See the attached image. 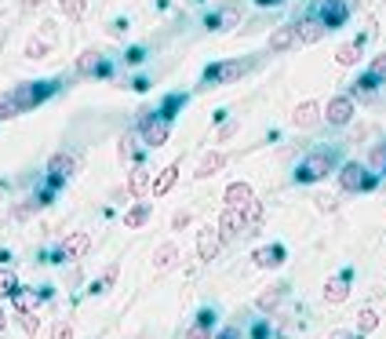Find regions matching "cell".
<instances>
[{
  "label": "cell",
  "mask_w": 386,
  "mask_h": 339,
  "mask_svg": "<svg viewBox=\"0 0 386 339\" xmlns=\"http://www.w3.org/2000/svg\"><path fill=\"white\" fill-rule=\"evenodd\" d=\"M335 165H339V153H335L332 146H325V150H310L306 157L299 161V168H296V182H303V187H310V182H320Z\"/></svg>",
  "instance_id": "1"
},
{
  "label": "cell",
  "mask_w": 386,
  "mask_h": 339,
  "mask_svg": "<svg viewBox=\"0 0 386 339\" xmlns=\"http://www.w3.org/2000/svg\"><path fill=\"white\" fill-rule=\"evenodd\" d=\"M375 187H379V172H372V168H365L358 161H346L339 168V190H346V194H368Z\"/></svg>",
  "instance_id": "2"
},
{
  "label": "cell",
  "mask_w": 386,
  "mask_h": 339,
  "mask_svg": "<svg viewBox=\"0 0 386 339\" xmlns=\"http://www.w3.org/2000/svg\"><path fill=\"white\" fill-rule=\"evenodd\" d=\"M15 91V103H19V113H29L37 110L41 103H48L55 91H58V80H33V84H19L11 88Z\"/></svg>",
  "instance_id": "3"
},
{
  "label": "cell",
  "mask_w": 386,
  "mask_h": 339,
  "mask_svg": "<svg viewBox=\"0 0 386 339\" xmlns=\"http://www.w3.org/2000/svg\"><path fill=\"white\" fill-rule=\"evenodd\" d=\"M168 135H172V120H165L157 110L139 117V139H142V146H153L157 150V146L168 142Z\"/></svg>",
  "instance_id": "4"
},
{
  "label": "cell",
  "mask_w": 386,
  "mask_h": 339,
  "mask_svg": "<svg viewBox=\"0 0 386 339\" xmlns=\"http://www.w3.org/2000/svg\"><path fill=\"white\" fill-rule=\"evenodd\" d=\"M248 66H251V63H241V58H237V63H234V58H226V63H212V66L204 70L201 84H204V88H219V84H234L237 77H244V73H248Z\"/></svg>",
  "instance_id": "5"
},
{
  "label": "cell",
  "mask_w": 386,
  "mask_h": 339,
  "mask_svg": "<svg viewBox=\"0 0 386 339\" xmlns=\"http://www.w3.org/2000/svg\"><path fill=\"white\" fill-rule=\"evenodd\" d=\"M310 15L325 29H339L350 19V4H346V0H313V11Z\"/></svg>",
  "instance_id": "6"
},
{
  "label": "cell",
  "mask_w": 386,
  "mask_h": 339,
  "mask_svg": "<svg viewBox=\"0 0 386 339\" xmlns=\"http://www.w3.org/2000/svg\"><path fill=\"white\" fill-rule=\"evenodd\" d=\"M91 249V234H70L66 241H58L55 249V259L51 263H73V259H84Z\"/></svg>",
  "instance_id": "7"
},
{
  "label": "cell",
  "mask_w": 386,
  "mask_h": 339,
  "mask_svg": "<svg viewBox=\"0 0 386 339\" xmlns=\"http://www.w3.org/2000/svg\"><path fill=\"white\" fill-rule=\"evenodd\" d=\"M241 4H234V0H230V4H222L219 11H212L208 19H204V29H212V33H226V29H234L237 22H241Z\"/></svg>",
  "instance_id": "8"
},
{
  "label": "cell",
  "mask_w": 386,
  "mask_h": 339,
  "mask_svg": "<svg viewBox=\"0 0 386 339\" xmlns=\"http://www.w3.org/2000/svg\"><path fill=\"white\" fill-rule=\"evenodd\" d=\"M325 120L332 128H346L353 120V99L350 95H332L328 106H325Z\"/></svg>",
  "instance_id": "9"
},
{
  "label": "cell",
  "mask_w": 386,
  "mask_h": 339,
  "mask_svg": "<svg viewBox=\"0 0 386 339\" xmlns=\"http://www.w3.org/2000/svg\"><path fill=\"white\" fill-rule=\"evenodd\" d=\"M222 249V237H219V226H201L197 230V259L201 263H212Z\"/></svg>",
  "instance_id": "10"
},
{
  "label": "cell",
  "mask_w": 386,
  "mask_h": 339,
  "mask_svg": "<svg viewBox=\"0 0 386 339\" xmlns=\"http://www.w3.org/2000/svg\"><path fill=\"white\" fill-rule=\"evenodd\" d=\"M77 73H88V77H110L113 66L106 63L99 51H84V55L77 58Z\"/></svg>",
  "instance_id": "11"
},
{
  "label": "cell",
  "mask_w": 386,
  "mask_h": 339,
  "mask_svg": "<svg viewBox=\"0 0 386 339\" xmlns=\"http://www.w3.org/2000/svg\"><path fill=\"white\" fill-rule=\"evenodd\" d=\"M241 234H244V215H241V208H226V212L219 215V237L222 241H234Z\"/></svg>",
  "instance_id": "12"
},
{
  "label": "cell",
  "mask_w": 386,
  "mask_h": 339,
  "mask_svg": "<svg viewBox=\"0 0 386 339\" xmlns=\"http://www.w3.org/2000/svg\"><path fill=\"white\" fill-rule=\"evenodd\" d=\"M77 165H80V157H77V153H70V150H58L55 157L48 161V175H55V179H70V175L77 172Z\"/></svg>",
  "instance_id": "13"
},
{
  "label": "cell",
  "mask_w": 386,
  "mask_h": 339,
  "mask_svg": "<svg viewBox=\"0 0 386 339\" xmlns=\"http://www.w3.org/2000/svg\"><path fill=\"white\" fill-rule=\"evenodd\" d=\"M296 26V44H317L320 37H325L328 33V29L325 26H320L313 15H306V19H299V22H292Z\"/></svg>",
  "instance_id": "14"
},
{
  "label": "cell",
  "mask_w": 386,
  "mask_h": 339,
  "mask_svg": "<svg viewBox=\"0 0 386 339\" xmlns=\"http://www.w3.org/2000/svg\"><path fill=\"white\" fill-rule=\"evenodd\" d=\"M350 281H353V273H350V270H343L339 277H332V281L325 285V303H332V306L346 303V296H350Z\"/></svg>",
  "instance_id": "15"
},
{
  "label": "cell",
  "mask_w": 386,
  "mask_h": 339,
  "mask_svg": "<svg viewBox=\"0 0 386 339\" xmlns=\"http://www.w3.org/2000/svg\"><path fill=\"white\" fill-rule=\"evenodd\" d=\"M284 244H266V249H255L251 252V259H255V266L259 270H273V266H281L284 263Z\"/></svg>",
  "instance_id": "16"
},
{
  "label": "cell",
  "mask_w": 386,
  "mask_h": 339,
  "mask_svg": "<svg viewBox=\"0 0 386 339\" xmlns=\"http://www.w3.org/2000/svg\"><path fill=\"white\" fill-rule=\"evenodd\" d=\"M296 44V26L292 22H284V26H277L273 33H270V41H266V48H270V55H281V51H288Z\"/></svg>",
  "instance_id": "17"
},
{
  "label": "cell",
  "mask_w": 386,
  "mask_h": 339,
  "mask_svg": "<svg viewBox=\"0 0 386 339\" xmlns=\"http://www.w3.org/2000/svg\"><path fill=\"white\" fill-rule=\"evenodd\" d=\"M117 157H120L124 165H135V161L142 157V139H139V132H127V135H120Z\"/></svg>",
  "instance_id": "18"
},
{
  "label": "cell",
  "mask_w": 386,
  "mask_h": 339,
  "mask_svg": "<svg viewBox=\"0 0 386 339\" xmlns=\"http://www.w3.org/2000/svg\"><path fill=\"white\" fill-rule=\"evenodd\" d=\"M317 120H320V106H317L313 99L299 103V106H296V113H292V125H296V128H303V132H306V128H313Z\"/></svg>",
  "instance_id": "19"
},
{
  "label": "cell",
  "mask_w": 386,
  "mask_h": 339,
  "mask_svg": "<svg viewBox=\"0 0 386 339\" xmlns=\"http://www.w3.org/2000/svg\"><path fill=\"white\" fill-rule=\"evenodd\" d=\"M150 190H153V182H150V172H146V168L127 172V194H132L135 201H146Z\"/></svg>",
  "instance_id": "20"
},
{
  "label": "cell",
  "mask_w": 386,
  "mask_h": 339,
  "mask_svg": "<svg viewBox=\"0 0 386 339\" xmlns=\"http://www.w3.org/2000/svg\"><path fill=\"white\" fill-rule=\"evenodd\" d=\"M212 328H215V311H201L197 321L186 328L182 339H212Z\"/></svg>",
  "instance_id": "21"
},
{
  "label": "cell",
  "mask_w": 386,
  "mask_h": 339,
  "mask_svg": "<svg viewBox=\"0 0 386 339\" xmlns=\"http://www.w3.org/2000/svg\"><path fill=\"white\" fill-rule=\"evenodd\" d=\"M222 201H226V208H244L248 201H255V194H251L248 182H230L226 194H222Z\"/></svg>",
  "instance_id": "22"
},
{
  "label": "cell",
  "mask_w": 386,
  "mask_h": 339,
  "mask_svg": "<svg viewBox=\"0 0 386 339\" xmlns=\"http://www.w3.org/2000/svg\"><path fill=\"white\" fill-rule=\"evenodd\" d=\"M150 215H153V208H150L146 201H139L135 208L124 212V226H127V230H142V226L150 223Z\"/></svg>",
  "instance_id": "23"
},
{
  "label": "cell",
  "mask_w": 386,
  "mask_h": 339,
  "mask_svg": "<svg viewBox=\"0 0 386 339\" xmlns=\"http://www.w3.org/2000/svg\"><path fill=\"white\" fill-rule=\"evenodd\" d=\"M241 215H244V234L259 230V226H263V219H266V212H263V201H248V204L241 208Z\"/></svg>",
  "instance_id": "24"
},
{
  "label": "cell",
  "mask_w": 386,
  "mask_h": 339,
  "mask_svg": "<svg viewBox=\"0 0 386 339\" xmlns=\"http://www.w3.org/2000/svg\"><path fill=\"white\" fill-rule=\"evenodd\" d=\"M222 165H226V153H222V150H208L204 157H201V165H197V179H208V175H215Z\"/></svg>",
  "instance_id": "25"
},
{
  "label": "cell",
  "mask_w": 386,
  "mask_h": 339,
  "mask_svg": "<svg viewBox=\"0 0 386 339\" xmlns=\"http://www.w3.org/2000/svg\"><path fill=\"white\" fill-rule=\"evenodd\" d=\"M175 259H179V244H175V241H165V244L153 252V266H157V270H168Z\"/></svg>",
  "instance_id": "26"
},
{
  "label": "cell",
  "mask_w": 386,
  "mask_h": 339,
  "mask_svg": "<svg viewBox=\"0 0 386 339\" xmlns=\"http://www.w3.org/2000/svg\"><path fill=\"white\" fill-rule=\"evenodd\" d=\"M361 48H365V37H358L353 44H343V48L335 51V63H339V66H353V63L361 58Z\"/></svg>",
  "instance_id": "27"
},
{
  "label": "cell",
  "mask_w": 386,
  "mask_h": 339,
  "mask_svg": "<svg viewBox=\"0 0 386 339\" xmlns=\"http://www.w3.org/2000/svg\"><path fill=\"white\" fill-rule=\"evenodd\" d=\"M175 179H179V161H175V165H168L165 172H160V179L153 182V190H150V194H153V197H165V194L172 190V182H175Z\"/></svg>",
  "instance_id": "28"
},
{
  "label": "cell",
  "mask_w": 386,
  "mask_h": 339,
  "mask_svg": "<svg viewBox=\"0 0 386 339\" xmlns=\"http://www.w3.org/2000/svg\"><path fill=\"white\" fill-rule=\"evenodd\" d=\"M375 77L372 73H365V77H358V80H353V88H350V99H372L375 95Z\"/></svg>",
  "instance_id": "29"
},
{
  "label": "cell",
  "mask_w": 386,
  "mask_h": 339,
  "mask_svg": "<svg viewBox=\"0 0 386 339\" xmlns=\"http://www.w3.org/2000/svg\"><path fill=\"white\" fill-rule=\"evenodd\" d=\"M117 277H120V266L113 263V266H106V270H103V277H99V281L91 285V292H95V296H103V292H110V288L117 285Z\"/></svg>",
  "instance_id": "30"
},
{
  "label": "cell",
  "mask_w": 386,
  "mask_h": 339,
  "mask_svg": "<svg viewBox=\"0 0 386 339\" xmlns=\"http://www.w3.org/2000/svg\"><path fill=\"white\" fill-rule=\"evenodd\" d=\"M58 8H62V15H66L70 22H80L88 15V0H58Z\"/></svg>",
  "instance_id": "31"
},
{
  "label": "cell",
  "mask_w": 386,
  "mask_h": 339,
  "mask_svg": "<svg viewBox=\"0 0 386 339\" xmlns=\"http://www.w3.org/2000/svg\"><path fill=\"white\" fill-rule=\"evenodd\" d=\"M182 106H186V95H168L165 103H160V110H157V113H160V117H165V120H175Z\"/></svg>",
  "instance_id": "32"
},
{
  "label": "cell",
  "mask_w": 386,
  "mask_h": 339,
  "mask_svg": "<svg viewBox=\"0 0 386 339\" xmlns=\"http://www.w3.org/2000/svg\"><path fill=\"white\" fill-rule=\"evenodd\" d=\"M11 117H19L15 91H0V120H11Z\"/></svg>",
  "instance_id": "33"
},
{
  "label": "cell",
  "mask_w": 386,
  "mask_h": 339,
  "mask_svg": "<svg viewBox=\"0 0 386 339\" xmlns=\"http://www.w3.org/2000/svg\"><path fill=\"white\" fill-rule=\"evenodd\" d=\"M375 325H379V314L372 311V306H365V311L358 314V335H368V332H375Z\"/></svg>",
  "instance_id": "34"
},
{
  "label": "cell",
  "mask_w": 386,
  "mask_h": 339,
  "mask_svg": "<svg viewBox=\"0 0 386 339\" xmlns=\"http://www.w3.org/2000/svg\"><path fill=\"white\" fill-rule=\"evenodd\" d=\"M284 288H288V285H273L266 296H259V311H273V306L284 299Z\"/></svg>",
  "instance_id": "35"
},
{
  "label": "cell",
  "mask_w": 386,
  "mask_h": 339,
  "mask_svg": "<svg viewBox=\"0 0 386 339\" xmlns=\"http://www.w3.org/2000/svg\"><path fill=\"white\" fill-rule=\"evenodd\" d=\"M15 292H19L15 270H0V299H4V296H15Z\"/></svg>",
  "instance_id": "36"
},
{
  "label": "cell",
  "mask_w": 386,
  "mask_h": 339,
  "mask_svg": "<svg viewBox=\"0 0 386 339\" xmlns=\"http://www.w3.org/2000/svg\"><path fill=\"white\" fill-rule=\"evenodd\" d=\"M19 328H22L26 335H33V332L41 328V318H37L33 311H26V314H19Z\"/></svg>",
  "instance_id": "37"
},
{
  "label": "cell",
  "mask_w": 386,
  "mask_h": 339,
  "mask_svg": "<svg viewBox=\"0 0 386 339\" xmlns=\"http://www.w3.org/2000/svg\"><path fill=\"white\" fill-rule=\"evenodd\" d=\"M368 73H372V77H375L379 84H386V55H375V58H372Z\"/></svg>",
  "instance_id": "38"
},
{
  "label": "cell",
  "mask_w": 386,
  "mask_h": 339,
  "mask_svg": "<svg viewBox=\"0 0 386 339\" xmlns=\"http://www.w3.org/2000/svg\"><path fill=\"white\" fill-rule=\"evenodd\" d=\"M11 299H15V306H19V314L33 311V303H37V296H29V292H22V288H19V292H15Z\"/></svg>",
  "instance_id": "39"
},
{
  "label": "cell",
  "mask_w": 386,
  "mask_h": 339,
  "mask_svg": "<svg viewBox=\"0 0 386 339\" xmlns=\"http://www.w3.org/2000/svg\"><path fill=\"white\" fill-rule=\"evenodd\" d=\"M44 51H48V41L44 37H33V41L26 44V55L29 58H44Z\"/></svg>",
  "instance_id": "40"
},
{
  "label": "cell",
  "mask_w": 386,
  "mask_h": 339,
  "mask_svg": "<svg viewBox=\"0 0 386 339\" xmlns=\"http://www.w3.org/2000/svg\"><path fill=\"white\" fill-rule=\"evenodd\" d=\"M372 168H375V172H386V142H379V146L372 150Z\"/></svg>",
  "instance_id": "41"
},
{
  "label": "cell",
  "mask_w": 386,
  "mask_h": 339,
  "mask_svg": "<svg viewBox=\"0 0 386 339\" xmlns=\"http://www.w3.org/2000/svg\"><path fill=\"white\" fill-rule=\"evenodd\" d=\"M237 128H241V120H222V128H219L215 139H219V142H226L230 135H237Z\"/></svg>",
  "instance_id": "42"
},
{
  "label": "cell",
  "mask_w": 386,
  "mask_h": 339,
  "mask_svg": "<svg viewBox=\"0 0 386 339\" xmlns=\"http://www.w3.org/2000/svg\"><path fill=\"white\" fill-rule=\"evenodd\" d=\"M51 339H73V325H70V321H55Z\"/></svg>",
  "instance_id": "43"
},
{
  "label": "cell",
  "mask_w": 386,
  "mask_h": 339,
  "mask_svg": "<svg viewBox=\"0 0 386 339\" xmlns=\"http://www.w3.org/2000/svg\"><path fill=\"white\" fill-rule=\"evenodd\" d=\"M212 339H241V328H234V325H226L219 335H212Z\"/></svg>",
  "instance_id": "44"
},
{
  "label": "cell",
  "mask_w": 386,
  "mask_h": 339,
  "mask_svg": "<svg viewBox=\"0 0 386 339\" xmlns=\"http://www.w3.org/2000/svg\"><path fill=\"white\" fill-rule=\"evenodd\" d=\"M186 223H189V212H179V215H175V219H172V230H182Z\"/></svg>",
  "instance_id": "45"
},
{
  "label": "cell",
  "mask_w": 386,
  "mask_h": 339,
  "mask_svg": "<svg viewBox=\"0 0 386 339\" xmlns=\"http://www.w3.org/2000/svg\"><path fill=\"white\" fill-rule=\"evenodd\" d=\"M251 335H255V339H266V335H270V325H266V321H259V325L251 328Z\"/></svg>",
  "instance_id": "46"
},
{
  "label": "cell",
  "mask_w": 386,
  "mask_h": 339,
  "mask_svg": "<svg viewBox=\"0 0 386 339\" xmlns=\"http://www.w3.org/2000/svg\"><path fill=\"white\" fill-rule=\"evenodd\" d=\"M317 208H320V212H332V208H335V197H317Z\"/></svg>",
  "instance_id": "47"
},
{
  "label": "cell",
  "mask_w": 386,
  "mask_h": 339,
  "mask_svg": "<svg viewBox=\"0 0 386 339\" xmlns=\"http://www.w3.org/2000/svg\"><path fill=\"white\" fill-rule=\"evenodd\" d=\"M142 55H146L142 48H132V51H127V63H142Z\"/></svg>",
  "instance_id": "48"
},
{
  "label": "cell",
  "mask_w": 386,
  "mask_h": 339,
  "mask_svg": "<svg viewBox=\"0 0 386 339\" xmlns=\"http://www.w3.org/2000/svg\"><path fill=\"white\" fill-rule=\"evenodd\" d=\"M332 339H361V335H358V332L350 335V332H343V328H339V332H332Z\"/></svg>",
  "instance_id": "49"
},
{
  "label": "cell",
  "mask_w": 386,
  "mask_h": 339,
  "mask_svg": "<svg viewBox=\"0 0 386 339\" xmlns=\"http://www.w3.org/2000/svg\"><path fill=\"white\" fill-rule=\"evenodd\" d=\"M4 328H8V311L0 306V335H4Z\"/></svg>",
  "instance_id": "50"
},
{
  "label": "cell",
  "mask_w": 386,
  "mask_h": 339,
  "mask_svg": "<svg viewBox=\"0 0 386 339\" xmlns=\"http://www.w3.org/2000/svg\"><path fill=\"white\" fill-rule=\"evenodd\" d=\"M259 8H277V4H284V0H255Z\"/></svg>",
  "instance_id": "51"
},
{
  "label": "cell",
  "mask_w": 386,
  "mask_h": 339,
  "mask_svg": "<svg viewBox=\"0 0 386 339\" xmlns=\"http://www.w3.org/2000/svg\"><path fill=\"white\" fill-rule=\"evenodd\" d=\"M44 4V0H26V8H41Z\"/></svg>",
  "instance_id": "52"
},
{
  "label": "cell",
  "mask_w": 386,
  "mask_h": 339,
  "mask_svg": "<svg viewBox=\"0 0 386 339\" xmlns=\"http://www.w3.org/2000/svg\"><path fill=\"white\" fill-rule=\"evenodd\" d=\"M0 259H8V252H4V249H0Z\"/></svg>",
  "instance_id": "53"
},
{
  "label": "cell",
  "mask_w": 386,
  "mask_h": 339,
  "mask_svg": "<svg viewBox=\"0 0 386 339\" xmlns=\"http://www.w3.org/2000/svg\"><path fill=\"white\" fill-rule=\"evenodd\" d=\"M0 201H4V187H0Z\"/></svg>",
  "instance_id": "54"
}]
</instances>
